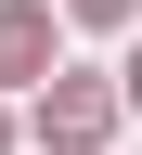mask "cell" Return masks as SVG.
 I'll use <instances>...</instances> for the list:
<instances>
[{
    "label": "cell",
    "mask_w": 142,
    "mask_h": 155,
    "mask_svg": "<svg viewBox=\"0 0 142 155\" xmlns=\"http://www.w3.org/2000/svg\"><path fill=\"white\" fill-rule=\"evenodd\" d=\"M52 65V13L39 0H0V78H39Z\"/></svg>",
    "instance_id": "obj_1"
},
{
    "label": "cell",
    "mask_w": 142,
    "mask_h": 155,
    "mask_svg": "<svg viewBox=\"0 0 142 155\" xmlns=\"http://www.w3.org/2000/svg\"><path fill=\"white\" fill-rule=\"evenodd\" d=\"M104 116H116L104 91H52V104H39V129H52V142H104Z\"/></svg>",
    "instance_id": "obj_2"
},
{
    "label": "cell",
    "mask_w": 142,
    "mask_h": 155,
    "mask_svg": "<svg viewBox=\"0 0 142 155\" xmlns=\"http://www.w3.org/2000/svg\"><path fill=\"white\" fill-rule=\"evenodd\" d=\"M78 13H91V26H104V13H129V0H78Z\"/></svg>",
    "instance_id": "obj_3"
},
{
    "label": "cell",
    "mask_w": 142,
    "mask_h": 155,
    "mask_svg": "<svg viewBox=\"0 0 142 155\" xmlns=\"http://www.w3.org/2000/svg\"><path fill=\"white\" fill-rule=\"evenodd\" d=\"M129 104H142V52H129Z\"/></svg>",
    "instance_id": "obj_4"
}]
</instances>
